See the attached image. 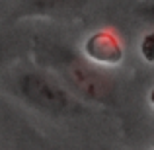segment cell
Instances as JSON below:
<instances>
[{
	"instance_id": "5b68a950",
	"label": "cell",
	"mask_w": 154,
	"mask_h": 150,
	"mask_svg": "<svg viewBox=\"0 0 154 150\" xmlns=\"http://www.w3.org/2000/svg\"><path fill=\"white\" fill-rule=\"evenodd\" d=\"M140 55H143V59L146 63L154 60V33L152 31H148L143 37V41H140Z\"/></svg>"
},
{
	"instance_id": "277c9868",
	"label": "cell",
	"mask_w": 154,
	"mask_h": 150,
	"mask_svg": "<svg viewBox=\"0 0 154 150\" xmlns=\"http://www.w3.org/2000/svg\"><path fill=\"white\" fill-rule=\"evenodd\" d=\"M22 2L35 12H68L82 8L86 0H22Z\"/></svg>"
},
{
	"instance_id": "3957f363",
	"label": "cell",
	"mask_w": 154,
	"mask_h": 150,
	"mask_svg": "<svg viewBox=\"0 0 154 150\" xmlns=\"http://www.w3.org/2000/svg\"><path fill=\"white\" fill-rule=\"evenodd\" d=\"M84 51L92 60L100 64H115L123 59V45L111 29H100L92 33L84 43Z\"/></svg>"
},
{
	"instance_id": "6da1fadb",
	"label": "cell",
	"mask_w": 154,
	"mask_h": 150,
	"mask_svg": "<svg viewBox=\"0 0 154 150\" xmlns=\"http://www.w3.org/2000/svg\"><path fill=\"white\" fill-rule=\"evenodd\" d=\"M60 74L63 80L88 101H98L107 103L115 96V84L111 78L94 68L90 63L78 59V57H68L60 63Z\"/></svg>"
},
{
	"instance_id": "7a4b0ae2",
	"label": "cell",
	"mask_w": 154,
	"mask_h": 150,
	"mask_svg": "<svg viewBox=\"0 0 154 150\" xmlns=\"http://www.w3.org/2000/svg\"><path fill=\"white\" fill-rule=\"evenodd\" d=\"M18 88L23 99L41 111L59 115L70 107V96L66 90L39 72H26L18 80Z\"/></svg>"
}]
</instances>
